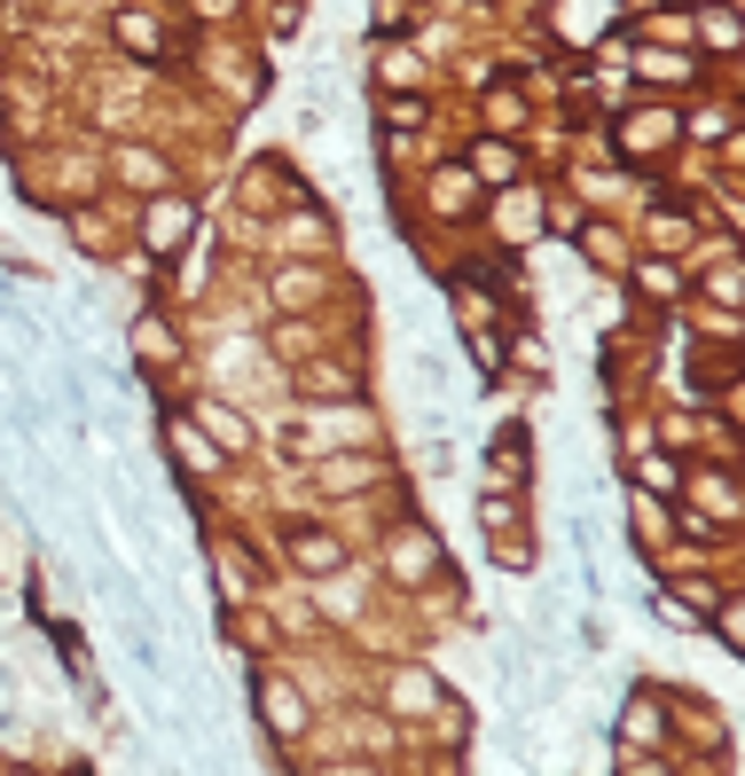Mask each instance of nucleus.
Here are the masks:
<instances>
[{"label": "nucleus", "instance_id": "nucleus-1", "mask_svg": "<svg viewBox=\"0 0 745 776\" xmlns=\"http://www.w3.org/2000/svg\"><path fill=\"white\" fill-rule=\"evenodd\" d=\"M298 565L306 573H338V542H298Z\"/></svg>", "mask_w": 745, "mask_h": 776}, {"label": "nucleus", "instance_id": "nucleus-2", "mask_svg": "<svg viewBox=\"0 0 745 776\" xmlns=\"http://www.w3.org/2000/svg\"><path fill=\"white\" fill-rule=\"evenodd\" d=\"M174 448H181V463H197V471H212V455H204V440H197V431H189V423H174Z\"/></svg>", "mask_w": 745, "mask_h": 776}, {"label": "nucleus", "instance_id": "nucleus-3", "mask_svg": "<svg viewBox=\"0 0 745 776\" xmlns=\"http://www.w3.org/2000/svg\"><path fill=\"white\" fill-rule=\"evenodd\" d=\"M479 517H486V534H503V526H518V502H511V494H494Z\"/></svg>", "mask_w": 745, "mask_h": 776}, {"label": "nucleus", "instance_id": "nucleus-4", "mask_svg": "<svg viewBox=\"0 0 745 776\" xmlns=\"http://www.w3.org/2000/svg\"><path fill=\"white\" fill-rule=\"evenodd\" d=\"M722 636H730V651H745V596H737L730 612H722Z\"/></svg>", "mask_w": 745, "mask_h": 776}]
</instances>
